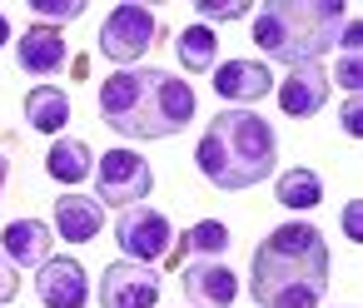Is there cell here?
<instances>
[{
  "label": "cell",
  "instance_id": "cell-28",
  "mask_svg": "<svg viewBox=\"0 0 363 308\" xmlns=\"http://www.w3.org/2000/svg\"><path fill=\"white\" fill-rule=\"evenodd\" d=\"M11 40V25H6V16H0V45H6Z\"/></svg>",
  "mask_w": 363,
  "mask_h": 308
},
{
  "label": "cell",
  "instance_id": "cell-19",
  "mask_svg": "<svg viewBox=\"0 0 363 308\" xmlns=\"http://www.w3.org/2000/svg\"><path fill=\"white\" fill-rule=\"evenodd\" d=\"M174 50H179V70H214V65H219V35H214L209 25L179 30Z\"/></svg>",
  "mask_w": 363,
  "mask_h": 308
},
{
  "label": "cell",
  "instance_id": "cell-22",
  "mask_svg": "<svg viewBox=\"0 0 363 308\" xmlns=\"http://www.w3.org/2000/svg\"><path fill=\"white\" fill-rule=\"evenodd\" d=\"M30 11H35V25H55V21L65 25L85 11V0H30Z\"/></svg>",
  "mask_w": 363,
  "mask_h": 308
},
{
  "label": "cell",
  "instance_id": "cell-14",
  "mask_svg": "<svg viewBox=\"0 0 363 308\" xmlns=\"http://www.w3.org/2000/svg\"><path fill=\"white\" fill-rule=\"evenodd\" d=\"M55 229L65 244H90L105 229V204L95 194H60L55 199Z\"/></svg>",
  "mask_w": 363,
  "mask_h": 308
},
{
  "label": "cell",
  "instance_id": "cell-11",
  "mask_svg": "<svg viewBox=\"0 0 363 308\" xmlns=\"http://www.w3.org/2000/svg\"><path fill=\"white\" fill-rule=\"evenodd\" d=\"M214 95L224 105H259L264 95H274V70L264 60H224L214 70Z\"/></svg>",
  "mask_w": 363,
  "mask_h": 308
},
{
  "label": "cell",
  "instance_id": "cell-1",
  "mask_svg": "<svg viewBox=\"0 0 363 308\" xmlns=\"http://www.w3.org/2000/svg\"><path fill=\"white\" fill-rule=\"evenodd\" d=\"M249 293L259 308H318L328 293V244L313 224H279L259 239L249 263Z\"/></svg>",
  "mask_w": 363,
  "mask_h": 308
},
{
  "label": "cell",
  "instance_id": "cell-25",
  "mask_svg": "<svg viewBox=\"0 0 363 308\" xmlns=\"http://www.w3.org/2000/svg\"><path fill=\"white\" fill-rule=\"evenodd\" d=\"M358 224H363V209H358V204H348V209H343V234H348L353 244L363 239V229H358Z\"/></svg>",
  "mask_w": 363,
  "mask_h": 308
},
{
  "label": "cell",
  "instance_id": "cell-3",
  "mask_svg": "<svg viewBox=\"0 0 363 308\" xmlns=\"http://www.w3.org/2000/svg\"><path fill=\"white\" fill-rule=\"evenodd\" d=\"M194 164L214 189H254L279 164V135L254 110H219L204 125Z\"/></svg>",
  "mask_w": 363,
  "mask_h": 308
},
{
  "label": "cell",
  "instance_id": "cell-23",
  "mask_svg": "<svg viewBox=\"0 0 363 308\" xmlns=\"http://www.w3.org/2000/svg\"><path fill=\"white\" fill-rule=\"evenodd\" d=\"M249 6H239V0H199V25H209V21H234V16H244Z\"/></svg>",
  "mask_w": 363,
  "mask_h": 308
},
{
  "label": "cell",
  "instance_id": "cell-17",
  "mask_svg": "<svg viewBox=\"0 0 363 308\" xmlns=\"http://www.w3.org/2000/svg\"><path fill=\"white\" fill-rule=\"evenodd\" d=\"M65 120H70V100H65V90H55V85H35V90L26 95V125H30V130H40V135H60Z\"/></svg>",
  "mask_w": 363,
  "mask_h": 308
},
{
  "label": "cell",
  "instance_id": "cell-27",
  "mask_svg": "<svg viewBox=\"0 0 363 308\" xmlns=\"http://www.w3.org/2000/svg\"><path fill=\"white\" fill-rule=\"evenodd\" d=\"M6 179H11V159L0 154V194H6Z\"/></svg>",
  "mask_w": 363,
  "mask_h": 308
},
{
  "label": "cell",
  "instance_id": "cell-4",
  "mask_svg": "<svg viewBox=\"0 0 363 308\" xmlns=\"http://www.w3.org/2000/svg\"><path fill=\"white\" fill-rule=\"evenodd\" d=\"M343 6L338 0H264L254 16V45L279 65H318L343 35Z\"/></svg>",
  "mask_w": 363,
  "mask_h": 308
},
{
  "label": "cell",
  "instance_id": "cell-8",
  "mask_svg": "<svg viewBox=\"0 0 363 308\" xmlns=\"http://www.w3.org/2000/svg\"><path fill=\"white\" fill-rule=\"evenodd\" d=\"M160 303V273L135 258H115L100 273V308H155Z\"/></svg>",
  "mask_w": 363,
  "mask_h": 308
},
{
  "label": "cell",
  "instance_id": "cell-7",
  "mask_svg": "<svg viewBox=\"0 0 363 308\" xmlns=\"http://www.w3.org/2000/svg\"><path fill=\"white\" fill-rule=\"evenodd\" d=\"M115 244L125 249V258L155 263V258H164V253L174 249V229H169V219H164L160 209L130 204V209H120V219H115Z\"/></svg>",
  "mask_w": 363,
  "mask_h": 308
},
{
  "label": "cell",
  "instance_id": "cell-12",
  "mask_svg": "<svg viewBox=\"0 0 363 308\" xmlns=\"http://www.w3.org/2000/svg\"><path fill=\"white\" fill-rule=\"evenodd\" d=\"M0 253H6L16 268H40L55 253V229L45 219H11L0 229Z\"/></svg>",
  "mask_w": 363,
  "mask_h": 308
},
{
  "label": "cell",
  "instance_id": "cell-15",
  "mask_svg": "<svg viewBox=\"0 0 363 308\" xmlns=\"http://www.w3.org/2000/svg\"><path fill=\"white\" fill-rule=\"evenodd\" d=\"M65 35H60V25H30L26 35H21V45H16V60H21V70L26 75H55L60 65H65Z\"/></svg>",
  "mask_w": 363,
  "mask_h": 308
},
{
  "label": "cell",
  "instance_id": "cell-24",
  "mask_svg": "<svg viewBox=\"0 0 363 308\" xmlns=\"http://www.w3.org/2000/svg\"><path fill=\"white\" fill-rule=\"evenodd\" d=\"M21 293V278H16V263L6 258V253H0V308H6L11 298Z\"/></svg>",
  "mask_w": 363,
  "mask_h": 308
},
{
  "label": "cell",
  "instance_id": "cell-10",
  "mask_svg": "<svg viewBox=\"0 0 363 308\" xmlns=\"http://www.w3.org/2000/svg\"><path fill=\"white\" fill-rule=\"evenodd\" d=\"M179 288L189 298V308H229L239 298V278H234V268H224V258H189Z\"/></svg>",
  "mask_w": 363,
  "mask_h": 308
},
{
  "label": "cell",
  "instance_id": "cell-6",
  "mask_svg": "<svg viewBox=\"0 0 363 308\" xmlns=\"http://www.w3.org/2000/svg\"><path fill=\"white\" fill-rule=\"evenodd\" d=\"M90 179H95V199L110 204V209L145 204V194L155 189V169H150V159L135 154V149H110V154H100V164H95Z\"/></svg>",
  "mask_w": 363,
  "mask_h": 308
},
{
  "label": "cell",
  "instance_id": "cell-20",
  "mask_svg": "<svg viewBox=\"0 0 363 308\" xmlns=\"http://www.w3.org/2000/svg\"><path fill=\"white\" fill-rule=\"evenodd\" d=\"M279 204L284 209H313V204H323V184H318V174L313 169H289V174H279Z\"/></svg>",
  "mask_w": 363,
  "mask_h": 308
},
{
  "label": "cell",
  "instance_id": "cell-13",
  "mask_svg": "<svg viewBox=\"0 0 363 308\" xmlns=\"http://www.w3.org/2000/svg\"><path fill=\"white\" fill-rule=\"evenodd\" d=\"M274 90H279V110L289 120H308V115H318L328 105V75H323V65H298Z\"/></svg>",
  "mask_w": 363,
  "mask_h": 308
},
{
  "label": "cell",
  "instance_id": "cell-26",
  "mask_svg": "<svg viewBox=\"0 0 363 308\" xmlns=\"http://www.w3.org/2000/svg\"><path fill=\"white\" fill-rule=\"evenodd\" d=\"M343 130H348V135H358V100H348V105H343Z\"/></svg>",
  "mask_w": 363,
  "mask_h": 308
},
{
  "label": "cell",
  "instance_id": "cell-9",
  "mask_svg": "<svg viewBox=\"0 0 363 308\" xmlns=\"http://www.w3.org/2000/svg\"><path fill=\"white\" fill-rule=\"evenodd\" d=\"M35 293L45 308H85L90 303V278H85V263L70 258V253H50L40 268H35Z\"/></svg>",
  "mask_w": 363,
  "mask_h": 308
},
{
  "label": "cell",
  "instance_id": "cell-16",
  "mask_svg": "<svg viewBox=\"0 0 363 308\" xmlns=\"http://www.w3.org/2000/svg\"><path fill=\"white\" fill-rule=\"evenodd\" d=\"M45 174L60 179V184H85L95 174V154L85 139H70V135H55V144L45 149Z\"/></svg>",
  "mask_w": 363,
  "mask_h": 308
},
{
  "label": "cell",
  "instance_id": "cell-18",
  "mask_svg": "<svg viewBox=\"0 0 363 308\" xmlns=\"http://www.w3.org/2000/svg\"><path fill=\"white\" fill-rule=\"evenodd\" d=\"M169 253H174V268H179V258H224V253H229V224L199 219V224L184 234V244L169 249Z\"/></svg>",
  "mask_w": 363,
  "mask_h": 308
},
{
  "label": "cell",
  "instance_id": "cell-21",
  "mask_svg": "<svg viewBox=\"0 0 363 308\" xmlns=\"http://www.w3.org/2000/svg\"><path fill=\"white\" fill-rule=\"evenodd\" d=\"M338 40H343V65H338V85H343V90L353 95V90H358V80H363V55H358V45H363V30H358V25L348 21Z\"/></svg>",
  "mask_w": 363,
  "mask_h": 308
},
{
  "label": "cell",
  "instance_id": "cell-2",
  "mask_svg": "<svg viewBox=\"0 0 363 308\" xmlns=\"http://www.w3.org/2000/svg\"><path fill=\"white\" fill-rule=\"evenodd\" d=\"M100 120L125 139H169L194 120V85L169 70H115L100 85Z\"/></svg>",
  "mask_w": 363,
  "mask_h": 308
},
{
  "label": "cell",
  "instance_id": "cell-5",
  "mask_svg": "<svg viewBox=\"0 0 363 308\" xmlns=\"http://www.w3.org/2000/svg\"><path fill=\"white\" fill-rule=\"evenodd\" d=\"M155 40H160V21L150 6H115L100 25V55L110 65H125V70L140 65L155 50Z\"/></svg>",
  "mask_w": 363,
  "mask_h": 308
}]
</instances>
